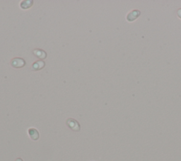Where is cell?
Returning a JSON list of instances; mask_svg holds the SVG:
<instances>
[{"label": "cell", "instance_id": "cell-1", "mask_svg": "<svg viewBox=\"0 0 181 161\" xmlns=\"http://www.w3.org/2000/svg\"><path fill=\"white\" fill-rule=\"evenodd\" d=\"M66 125L68 126V127L69 129H71L72 130L74 131H80V124H79V122L77 120L74 119H68L66 120Z\"/></svg>", "mask_w": 181, "mask_h": 161}, {"label": "cell", "instance_id": "cell-2", "mask_svg": "<svg viewBox=\"0 0 181 161\" xmlns=\"http://www.w3.org/2000/svg\"><path fill=\"white\" fill-rule=\"evenodd\" d=\"M26 62L23 59L19 58H16L13 59L11 62V65H12V67L16 68H23L25 65Z\"/></svg>", "mask_w": 181, "mask_h": 161}, {"label": "cell", "instance_id": "cell-3", "mask_svg": "<svg viewBox=\"0 0 181 161\" xmlns=\"http://www.w3.org/2000/svg\"><path fill=\"white\" fill-rule=\"evenodd\" d=\"M28 136H30V138L33 140H37L39 138V132L37 129H34V128H30V129L28 130Z\"/></svg>", "mask_w": 181, "mask_h": 161}, {"label": "cell", "instance_id": "cell-4", "mask_svg": "<svg viewBox=\"0 0 181 161\" xmlns=\"http://www.w3.org/2000/svg\"><path fill=\"white\" fill-rule=\"evenodd\" d=\"M140 15V12L138 10H134L130 13H129L128 15L127 16V21H133L134 20H135L136 18Z\"/></svg>", "mask_w": 181, "mask_h": 161}, {"label": "cell", "instance_id": "cell-5", "mask_svg": "<svg viewBox=\"0 0 181 161\" xmlns=\"http://www.w3.org/2000/svg\"><path fill=\"white\" fill-rule=\"evenodd\" d=\"M33 53L36 55V57H38V58L40 59H45L47 57V53L45 51H42L41 49H36L33 51Z\"/></svg>", "mask_w": 181, "mask_h": 161}, {"label": "cell", "instance_id": "cell-6", "mask_svg": "<svg viewBox=\"0 0 181 161\" xmlns=\"http://www.w3.org/2000/svg\"><path fill=\"white\" fill-rule=\"evenodd\" d=\"M44 66H45V62L42 60H38L33 64L32 68L34 70H39L43 68Z\"/></svg>", "mask_w": 181, "mask_h": 161}, {"label": "cell", "instance_id": "cell-7", "mask_svg": "<svg viewBox=\"0 0 181 161\" xmlns=\"http://www.w3.org/2000/svg\"><path fill=\"white\" fill-rule=\"evenodd\" d=\"M30 2V1H23L21 3V7L23 9H28L29 7H31V6L30 5H28V3Z\"/></svg>", "mask_w": 181, "mask_h": 161}, {"label": "cell", "instance_id": "cell-8", "mask_svg": "<svg viewBox=\"0 0 181 161\" xmlns=\"http://www.w3.org/2000/svg\"><path fill=\"white\" fill-rule=\"evenodd\" d=\"M178 16L179 18H181V9H180L178 11Z\"/></svg>", "mask_w": 181, "mask_h": 161}, {"label": "cell", "instance_id": "cell-9", "mask_svg": "<svg viewBox=\"0 0 181 161\" xmlns=\"http://www.w3.org/2000/svg\"><path fill=\"white\" fill-rule=\"evenodd\" d=\"M15 161H23V160H22V159H21V158H16Z\"/></svg>", "mask_w": 181, "mask_h": 161}]
</instances>
